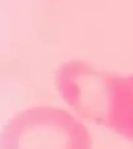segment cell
I'll use <instances>...</instances> for the list:
<instances>
[{"label":"cell","instance_id":"1","mask_svg":"<svg viewBox=\"0 0 133 149\" xmlns=\"http://www.w3.org/2000/svg\"><path fill=\"white\" fill-rule=\"evenodd\" d=\"M100 125L133 141V74L107 73Z\"/></svg>","mask_w":133,"mask_h":149}]
</instances>
